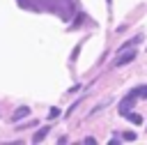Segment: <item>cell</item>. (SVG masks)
Instances as JSON below:
<instances>
[{"instance_id":"6da1fadb","label":"cell","mask_w":147,"mask_h":145,"mask_svg":"<svg viewBox=\"0 0 147 145\" xmlns=\"http://www.w3.org/2000/svg\"><path fill=\"white\" fill-rule=\"evenodd\" d=\"M136 60V51L131 48V51H122L119 53V58L115 60V67H124V64H129V62H133Z\"/></svg>"},{"instance_id":"52a82bcc","label":"cell","mask_w":147,"mask_h":145,"mask_svg":"<svg viewBox=\"0 0 147 145\" xmlns=\"http://www.w3.org/2000/svg\"><path fill=\"white\" fill-rule=\"evenodd\" d=\"M122 140H129V143H131V140H136V133H133V131H124V133H122Z\"/></svg>"},{"instance_id":"277c9868","label":"cell","mask_w":147,"mask_h":145,"mask_svg":"<svg viewBox=\"0 0 147 145\" xmlns=\"http://www.w3.org/2000/svg\"><path fill=\"white\" fill-rule=\"evenodd\" d=\"M129 94H133L136 99H147V85H136Z\"/></svg>"},{"instance_id":"8992f818","label":"cell","mask_w":147,"mask_h":145,"mask_svg":"<svg viewBox=\"0 0 147 145\" xmlns=\"http://www.w3.org/2000/svg\"><path fill=\"white\" fill-rule=\"evenodd\" d=\"M124 117H129V120H131L133 124H142V115H140V113H133V110H129V113H126Z\"/></svg>"},{"instance_id":"ba28073f","label":"cell","mask_w":147,"mask_h":145,"mask_svg":"<svg viewBox=\"0 0 147 145\" xmlns=\"http://www.w3.org/2000/svg\"><path fill=\"white\" fill-rule=\"evenodd\" d=\"M57 115H60V108H51V113H48V117H51V120H55Z\"/></svg>"},{"instance_id":"5b68a950","label":"cell","mask_w":147,"mask_h":145,"mask_svg":"<svg viewBox=\"0 0 147 145\" xmlns=\"http://www.w3.org/2000/svg\"><path fill=\"white\" fill-rule=\"evenodd\" d=\"M48 131H51V127H41V129L32 136V140H34V143H41V140L46 138V133H48Z\"/></svg>"},{"instance_id":"7a4b0ae2","label":"cell","mask_w":147,"mask_h":145,"mask_svg":"<svg viewBox=\"0 0 147 145\" xmlns=\"http://www.w3.org/2000/svg\"><path fill=\"white\" fill-rule=\"evenodd\" d=\"M133 104H136V97H133V94H126V97L122 99V104H119V115H126V113L133 108Z\"/></svg>"},{"instance_id":"3957f363","label":"cell","mask_w":147,"mask_h":145,"mask_svg":"<svg viewBox=\"0 0 147 145\" xmlns=\"http://www.w3.org/2000/svg\"><path fill=\"white\" fill-rule=\"evenodd\" d=\"M28 115H30V108H28V106H18L16 113L11 115V122H18V120H23V117H28Z\"/></svg>"}]
</instances>
